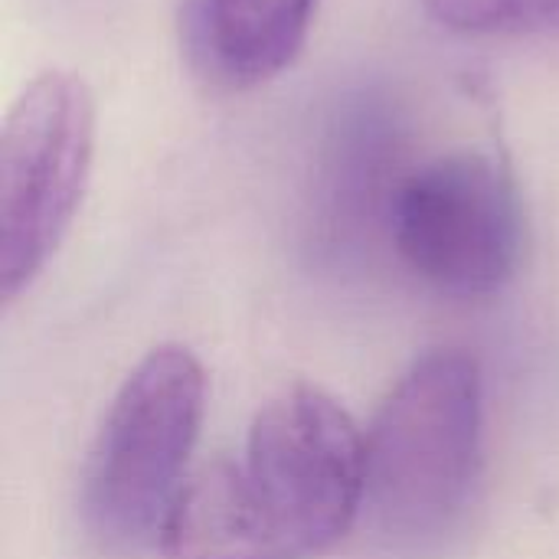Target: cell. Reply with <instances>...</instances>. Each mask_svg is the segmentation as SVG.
<instances>
[{"label":"cell","mask_w":559,"mask_h":559,"mask_svg":"<svg viewBox=\"0 0 559 559\" xmlns=\"http://www.w3.org/2000/svg\"><path fill=\"white\" fill-rule=\"evenodd\" d=\"M416 160L396 105L350 95L331 115L305 190V252L328 272H360L390 259L396 190Z\"/></svg>","instance_id":"cell-6"},{"label":"cell","mask_w":559,"mask_h":559,"mask_svg":"<svg viewBox=\"0 0 559 559\" xmlns=\"http://www.w3.org/2000/svg\"><path fill=\"white\" fill-rule=\"evenodd\" d=\"M364 518V429L321 386L252 416L242 452L200 465L157 540L164 559H314Z\"/></svg>","instance_id":"cell-1"},{"label":"cell","mask_w":559,"mask_h":559,"mask_svg":"<svg viewBox=\"0 0 559 559\" xmlns=\"http://www.w3.org/2000/svg\"><path fill=\"white\" fill-rule=\"evenodd\" d=\"M206 413V370L183 344L147 350L111 396L92 439L79 514L108 554L157 550Z\"/></svg>","instance_id":"cell-3"},{"label":"cell","mask_w":559,"mask_h":559,"mask_svg":"<svg viewBox=\"0 0 559 559\" xmlns=\"http://www.w3.org/2000/svg\"><path fill=\"white\" fill-rule=\"evenodd\" d=\"M527 249V213L514 170L488 147H452L416 160L390 216V259L426 292L481 301L504 292Z\"/></svg>","instance_id":"cell-4"},{"label":"cell","mask_w":559,"mask_h":559,"mask_svg":"<svg viewBox=\"0 0 559 559\" xmlns=\"http://www.w3.org/2000/svg\"><path fill=\"white\" fill-rule=\"evenodd\" d=\"M485 377L462 347L409 364L364 432V518L393 550L442 544L481 478Z\"/></svg>","instance_id":"cell-2"},{"label":"cell","mask_w":559,"mask_h":559,"mask_svg":"<svg viewBox=\"0 0 559 559\" xmlns=\"http://www.w3.org/2000/svg\"><path fill=\"white\" fill-rule=\"evenodd\" d=\"M426 13L462 36H554L559 33V0H423Z\"/></svg>","instance_id":"cell-8"},{"label":"cell","mask_w":559,"mask_h":559,"mask_svg":"<svg viewBox=\"0 0 559 559\" xmlns=\"http://www.w3.org/2000/svg\"><path fill=\"white\" fill-rule=\"evenodd\" d=\"M98 111L79 72L46 69L23 85L0 131V292L16 301L59 252L82 206Z\"/></svg>","instance_id":"cell-5"},{"label":"cell","mask_w":559,"mask_h":559,"mask_svg":"<svg viewBox=\"0 0 559 559\" xmlns=\"http://www.w3.org/2000/svg\"><path fill=\"white\" fill-rule=\"evenodd\" d=\"M321 0H180L177 46L213 95H242L295 66Z\"/></svg>","instance_id":"cell-7"}]
</instances>
